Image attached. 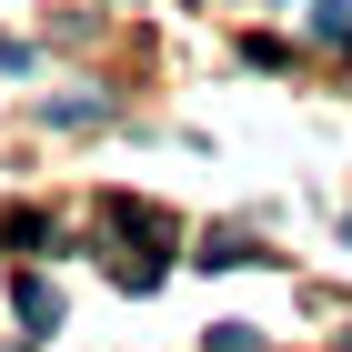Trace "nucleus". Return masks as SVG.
I'll use <instances>...</instances> for the list:
<instances>
[{"label": "nucleus", "instance_id": "obj_1", "mask_svg": "<svg viewBox=\"0 0 352 352\" xmlns=\"http://www.w3.org/2000/svg\"><path fill=\"white\" fill-rule=\"evenodd\" d=\"M10 302H21V322H30V342H51V332H60V292H51V282H41V272H30V282H21V292H10Z\"/></svg>", "mask_w": 352, "mask_h": 352}, {"label": "nucleus", "instance_id": "obj_2", "mask_svg": "<svg viewBox=\"0 0 352 352\" xmlns=\"http://www.w3.org/2000/svg\"><path fill=\"white\" fill-rule=\"evenodd\" d=\"M201 352H262V332H252V322H212V342H201Z\"/></svg>", "mask_w": 352, "mask_h": 352}]
</instances>
